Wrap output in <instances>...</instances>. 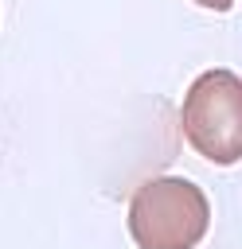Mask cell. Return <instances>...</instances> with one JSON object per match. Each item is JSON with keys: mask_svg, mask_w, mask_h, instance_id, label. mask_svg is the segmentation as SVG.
<instances>
[{"mask_svg": "<svg viewBox=\"0 0 242 249\" xmlns=\"http://www.w3.org/2000/svg\"><path fill=\"white\" fill-rule=\"evenodd\" d=\"M195 4H203V8H211V12H226V8H234V0H195Z\"/></svg>", "mask_w": 242, "mask_h": 249, "instance_id": "cell-3", "label": "cell"}, {"mask_svg": "<svg viewBox=\"0 0 242 249\" xmlns=\"http://www.w3.org/2000/svg\"><path fill=\"white\" fill-rule=\"evenodd\" d=\"M187 144L211 163H238L242 160V78L226 66L203 70L183 97L180 109Z\"/></svg>", "mask_w": 242, "mask_h": 249, "instance_id": "cell-2", "label": "cell"}, {"mask_svg": "<svg viewBox=\"0 0 242 249\" xmlns=\"http://www.w3.org/2000/svg\"><path fill=\"white\" fill-rule=\"evenodd\" d=\"M211 202L180 175H156L129 198V237L137 249H195L207 237Z\"/></svg>", "mask_w": 242, "mask_h": 249, "instance_id": "cell-1", "label": "cell"}]
</instances>
